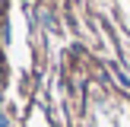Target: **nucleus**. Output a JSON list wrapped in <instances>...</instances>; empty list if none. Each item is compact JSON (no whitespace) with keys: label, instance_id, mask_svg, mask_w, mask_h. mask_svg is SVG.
I'll return each instance as SVG.
<instances>
[{"label":"nucleus","instance_id":"f257e3e1","mask_svg":"<svg viewBox=\"0 0 130 127\" xmlns=\"http://www.w3.org/2000/svg\"><path fill=\"white\" fill-rule=\"evenodd\" d=\"M0 127H10V121H6V114H3V108H0Z\"/></svg>","mask_w":130,"mask_h":127}]
</instances>
